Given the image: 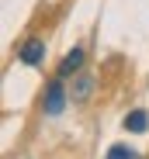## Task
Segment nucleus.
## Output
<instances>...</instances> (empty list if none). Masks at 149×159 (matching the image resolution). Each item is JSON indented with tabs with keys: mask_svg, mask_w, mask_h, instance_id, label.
I'll return each mask as SVG.
<instances>
[{
	"mask_svg": "<svg viewBox=\"0 0 149 159\" xmlns=\"http://www.w3.org/2000/svg\"><path fill=\"white\" fill-rule=\"evenodd\" d=\"M108 159H135V152L128 145H111L108 149Z\"/></svg>",
	"mask_w": 149,
	"mask_h": 159,
	"instance_id": "6",
	"label": "nucleus"
},
{
	"mask_svg": "<svg viewBox=\"0 0 149 159\" xmlns=\"http://www.w3.org/2000/svg\"><path fill=\"white\" fill-rule=\"evenodd\" d=\"M94 87H97V80H94L90 73H80L77 80H73V87H69V100H73V104H87V100L94 97Z\"/></svg>",
	"mask_w": 149,
	"mask_h": 159,
	"instance_id": "2",
	"label": "nucleus"
},
{
	"mask_svg": "<svg viewBox=\"0 0 149 159\" xmlns=\"http://www.w3.org/2000/svg\"><path fill=\"white\" fill-rule=\"evenodd\" d=\"M83 59H87V56H83V48H73V52H66V59L59 62V69H56V73H59L63 80H66V76H73V73H80V69H83Z\"/></svg>",
	"mask_w": 149,
	"mask_h": 159,
	"instance_id": "4",
	"label": "nucleus"
},
{
	"mask_svg": "<svg viewBox=\"0 0 149 159\" xmlns=\"http://www.w3.org/2000/svg\"><path fill=\"white\" fill-rule=\"evenodd\" d=\"M146 128H149V114L146 111H132L125 118V131H132V135H142Z\"/></svg>",
	"mask_w": 149,
	"mask_h": 159,
	"instance_id": "5",
	"label": "nucleus"
},
{
	"mask_svg": "<svg viewBox=\"0 0 149 159\" xmlns=\"http://www.w3.org/2000/svg\"><path fill=\"white\" fill-rule=\"evenodd\" d=\"M66 100H69V90H66V83H63V76H56L52 83L45 87V100H42V107H45V114H63V107H66Z\"/></svg>",
	"mask_w": 149,
	"mask_h": 159,
	"instance_id": "1",
	"label": "nucleus"
},
{
	"mask_svg": "<svg viewBox=\"0 0 149 159\" xmlns=\"http://www.w3.org/2000/svg\"><path fill=\"white\" fill-rule=\"evenodd\" d=\"M42 59H45V42L42 38H28L21 45V62L24 66H42Z\"/></svg>",
	"mask_w": 149,
	"mask_h": 159,
	"instance_id": "3",
	"label": "nucleus"
}]
</instances>
